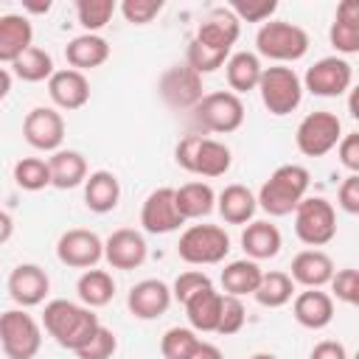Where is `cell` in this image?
Returning <instances> with one entry per match:
<instances>
[{
    "instance_id": "obj_52",
    "label": "cell",
    "mask_w": 359,
    "mask_h": 359,
    "mask_svg": "<svg viewBox=\"0 0 359 359\" xmlns=\"http://www.w3.org/2000/svg\"><path fill=\"white\" fill-rule=\"evenodd\" d=\"M11 93V73L6 67H0V101Z\"/></svg>"
},
{
    "instance_id": "obj_16",
    "label": "cell",
    "mask_w": 359,
    "mask_h": 359,
    "mask_svg": "<svg viewBox=\"0 0 359 359\" xmlns=\"http://www.w3.org/2000/svg\"><path fill=\"white\" fill-rule=\"evenodd\" d=\"M149 255V244L143 238V233L132 230V227H118L104 238V261L112 269H137Z\"/></svg>"
},
{
    "instance_id": "obj_2",
    "label": "cell",
    "mask_w": 359,
    "mask_h": 359,
    "mask_svg": "<svg viewBox=\"0 0 359 359\" xmlns=\"http://www.w3.org/2000/svg\"><path fill=\"white\" fill-rule=\"evenodd\" d=\"M309 182H311L309 168H303V165H297V163L278 165V168L269 174V180L261 185L255 202H258V208L266 210L269 216H289V213H294V208L306 199Z\"/></svg>"
},
{
    "instance_id": "obj_38",
    "label": "cell",
    "mask_w": 359,
    "mask_h": 359,
    "mask_svg": "<svg viewBox=\"0 0 359 359\" xmlns=\"http://www.w3.org/2000/svg\"><path fill=\"white\" fill-rule=\"evenodd\" d=\"M14 182L22 191H42L50 185V168L42 157H22L14 163Z\"/></svg>"
},
{
    "instance_id": "obj_3",
    "label": "cell",
    "mask_w": 359,
    "mask_h": 359,
    "mask_svg": "<svg viewBox=\"0 0 359 359\" xmlns=\"http://www.w3.org/2000/svg\"><path fill=\"white\" fill-rule=\"evenodd\" d=\"M174 160L180 168H185L188 174H199V177H222L230 171L233 163V151L230 146H224L222 140L205 137V135H185L177 149H174Z\"/></svg>"
},
{
    "instance_id": "obj_11",
    "label": "cell",
    "mask_w": 359,
    "mask_h": 359,
    "mask_svg": "<svg viewBox=\"0 0 359 359\" xmlns=\"http://www.w3.org/2000/svg\"><path fill=\"white\" fill-rule=\"evenodd\" d=\"M351 81H353V67H351L348 59H342V56H323V59H317L306 70L300 84L311 95L337 98V95L351 90Z\"/></svg>"
},
{
    "instance_id": "obj_33",
    "label": "cell",
    "mask_w": 359,
    "mask_h": 359,
    "mask_svg": "<svg viewBox=\"0 0 359 359\" xmlns=\"http://www.w3.org/2000/svg\"><path fill=\"white\" fill-rule=\"evenodd\" d=\"M76 294L79 303L87 309H101L115 297V280L107 269H84L81 278L76 280Z\"/></svg>"
},
{
    "instance_id": "obj_8",
    "label": "cell",
    "mask_w": 359,
    "mask_h": 359,
    "mask_svg": "<svg viewBox=\"0 0 359 359\" xmlns=\"http://www.w3.org/2000/svg\"><path fill=\"white\" fill-rule=\"evenodd\" d=\"M0 348L8 359H34L42 348V325L25 309L0 314Z\"/></svg>"
},
{
    "instance_id": "obj_30",
    "label": "cell",
    "mask_w": 359,
    "mask_h": 359,
    "mask_svg": "<svg viewBox=\"0 0 359 359\" xmlns=\"http://www.w3.org/2000/svg\"><path fill=\"white\" fill-rule=\"evenodd\" d=\"M261 73H264L261 59H258L255 53H250V50H236V53H230L227 62H224V76H227L230 93H236V95L255 90Z\"/></svg>"
},
{
    "instance_id": "obj_34",
    "label": "cell",
    "mask_w": 359,
    "mask_h": 359,
    "mask_svg": "<svg viewBox=\"0 0 359 359\" xmlns=\"http://www.w3.org/2000/svg\"><path fill=\"white\" fill-rule=\"evenodd\" d=\"M261 275H264V269L258 266V261L238 258V261H230V264L222 269V286H224L227 294L244 297V294H252V292L258 289Z\"/></svg>"
},
{
    "instance_id": "obj_22",
    "label": "cell",
    "mask_w": 359,
    "mask_h": 359,
    "mask_svg": "<svg viewBox=\"0 0 359 359\" xmlns=\"http://www.w3.org/2000/svg\"><path fill=\"white\" fill-rule=\"evenodd\" d=\"M289 269H292L289 278L294 283L306 286V289H323L331 280V275L337 272L331 255L323 252V250H303V252H297L292 258V266Z\"/></svg>"
},
{
    "instance_id": "obj_7",
    "label": "cell",
    "mask_w": 359,
    "mask_h": 359,
    "mask_svg": "<svg viewBox=\"0 0 359 359\" xmlns=\"http://www.w3.org/2000/svg\"><path fill=\"white\" fill-rule=\"evenodd\" d=\"M261 93V104L266 107L269 115H289L300 107L303 101V84H300V76L286 67V65H275V67H264L261 79H258V87Z\"/></svg>"
},
{
    "instance_id": "obj_48",
    "label": "cell",
    "mask_w": 359,
    "mask_h": 359,
    "mask_svg": "<svg viewBox=\"0 0 359 359\" xmlns=\"http://www.w3.org/2000/svg\"><path fill=\"white\" fill-rule=\"evenodd\" d=\"M337 202L345 213L356 216L359 213V174H348L342 185L337 188Z\"/></svg>"
},
{
    "instance_id": "obj_12",
    "label": "cell",
    "mask_w": 359,
    "mask_h": 359,
    "mask_svg": "<svg viewBox=\"0 0 359 359\" xmlns=\"http://www.w3.org/2000/svg\"><path fill=\"white\" fill-rule=\"evenodd\" d=\"M157 93L171 109H194L199 104V98L205 95L202 76L194 73L188 65H171L163 70V76L157 81Z\"/></svg>"
},
{
    "instance_id": "obj_18",
    "label": "cell",
    "mask_w": 359,
    "mask_h": 359,
    "mask_svg": "<svg viewBox=\"0 0 359 359\" xmlns=\"http://www.w3.org/2000/svg\"><path fill=\"white\" fill-rule=\"evenodd\" d=\"M171 286L157 280V278H146L140 283H135L126 294V306L132 311V317L137 320H157L168 311L171 306Z\"/></svg>"
},
{
    "instance_id": "obj_25",
    "label": "cell",
    "mask_w": 359,
    "mask_h": 359,
    "mask_svg": "<svg viewBox=\"0 0 359 359\" xmlns=\"http://www.w3.org/2000/svg\"><path fill=\"white\" fill-rule=\"evenodd\" d=\"M65 59L79 73L93 70V67H101L109 59V42L104 36H98V34H79V36H73L67 42Z\"/></svg>"
},
{
    "instance_id": "obj_53",
    "label": "cell",
    "mask_w": 359,
    "mask_h": 359,
    "mask_svg": "<svg viewBox=\"0 0 359 359\" xmlns=\"http://www.w3.org/2000/svg\"><path fill=\"white\" fill-rule=\"evenodd\" d=\"M25 11H34V14H48L50 11V3H25Z\"/></svg>"
},
{
    "instance_id": "obj_4",
    "label": "cell",
    "mask_w": 359,
    "mask_h": 359,
    "mask_svg": "<svg viewBox=\"0 0 359 359\" xmlns=\"http://www.w3.org/2000/svg\"><path fill=\"white\" fill-rule=\"evenodd\" d=\"M255 56H266L278 65L297 62L309 53V34L297 22L286 20H269L255 34Z\"/></svg>"
},
{
    "instance_id": "obj_10",
    "label": "cell",
    "mask_w": 359,
    "mask_h": 359,
    "mask_svg": "<svg viewBox=\"0 0 359 359\" xmlns=\"http://www.w3.org/2000/svg\"><path fill=\"white\" fill-rule=\"evenodd\" d=\"M339 137H342V121L328 109L309 112L294 132V143L306 157H325L331 149H337Z\"/></svg>"
},
{
    "instance_id": "obj_42",
    "label": "cell",
    "mask_w": 359,
    "mask_h": 359,
    "mask_svg": "<svg viewBox=\"0 0 359 359\" xmlns=\"http://www.w3.org/2000/svg\"><path fill=\"white\" fill-rule=\"evenodd\" d=\"M244 320H247V309L241 303V297H233V294H222V314H219V325H216V334L222 337H233L244 328Z\"/></svg>"
},
{
    "instance_id": "obj_26",
    "label": "cell",
    "mask_w": 359,
    "mask_h": 359,
    "mask_svg": "<svg viewBox=\"0 0 359 359\" xmlns=\"http://www.w3.org/2000/svg\"><path fill=\"white\" fill-rule=\"evenodd\" d=\"M48 168H50V185L59 188V191L79 188L87 180V160L76 149H59V151H53L48 157Z\"/></svg>"
},
{
    "instance_id": "obj_28",
    "label": "cell",
    "mask_w": 359,
    "mask_h": 359,
    "mask_svg": "<svg viewBox=\"0 0 359 359\" xmlns=\"http://www.w3.org/2000/svg\"><path fill=\"white\" fill-rule=\"evenodd\" d=\"M241 247L247 252L250 261H266V258H275L283 247V238H280V230L266 222V219H258V222H250L241 233Z\"/></svg>"
},
{
    "instance_id": "obj_19",
    "label": "cell",
    "mask_w": 359,
    "mask_h": 359,
    "mask_svg": "<svg viewBox=\"0 0 359 359\" xmlns=\"http://www.w3.org/2000/svg\"><path fill=\"white\" fill-rule=\"evenodd\" d=\"M48 95L59 109L73 112L90 101V81L84 73L73 67H62V70H53V76L48 79Z\"/></svg>"
},
{
    "instance_id": "obj_14",
    "label": "cell",
    "mask_w": 359,
    "mask_h": 359,
    "mask_svg": "<svg viewBox=\"0 0 359 359\" xmlns=\"http://www.w3.org/2000/svg\"><path fill=\"white\" fill-rule=\"evenodd\" d=\"M22 137L39 151H59L65 140V118L53 107H34L22 121Z\"/></svg>"
},
{
    "instance_id": "obj_21",
    "label": "cell",
    "mask_w": 359,
    "mask_h": 359,
    "mask_svg": "<svg viewBox=\"0 0 359 359\" xmlns=\"http://www.w3.org/2000/svg\"><path fill=\"white\" fill-rule=\"evenodd\" d=\"M292 314L303 328L320 331L334 320V297L323 289H303L292 300Z\"/></svg>"
},
{
    "instance_id": "obj_51",
    "label": "cell",
    "mask_w": 359,
    "mask_h": 359,
    "mask_svg": "<svg viewBox=\"0 0 359 359\" xmlns=\"http://www.w3.org/2000/svg\"><path fill=\"white\" fill-rule=\"evenodd\" d=\"M14 236V219L0 208V244H6Z\"/></svg>"
},
{
    "instance_id": "obj_39",
    "label": "cell",
    "mask_w": 359,
    "mask_h": 359,
    "mask_svg": "<svg viewBox=\"0 0 359 359\" xmlns=\"http://www.w3.org/2000/svg\"><path fill=\"white\" fill-rule=\"evenodd\" d=\"M199 337L194 328H182V325H174L163 334L160 339V353L163 359H191V353L199 348Z\"/></svg>"
},
{
    "instance_id": "obj_6",
    "label": "cell",
    "mask_w": 359,
    "mask_h": 359,
    "mask_svg": "<svg viewBox=\"0 0 359 359\" xmlns=\"http://www.w3.org/2000/svg\"><path fill=\"white\" fill-rule=\"evenodd\" d=\"M194 112V123L202 132H216V135H230L244 123V101L241 95L230 93V90H216V93H205L199 98V104L191 109Z\"/></svg>"
},
{
    "instance_id": "obj_31",
    "label": "cell",
    "mask_w": 359,
    "mask_h": 359,
    "mask_svg": "<svg viewBox=\"0 0 359 359\" xmlns=\"http://www.w3.org/2000/svg\"><path fill=\"white\" fill-rule=\"evenodd\" d=\"M219 314H222V292H216L213 286L196 292V294L185 303V317H188V325H191L194 331H202V334L216 331Z\"/></svg>"
},
{
    "instance_id": "obj_9",
    "label": "cell",
    "mask_w": 359,
    "mask_h": 359,
    "mask_svg": "<svg viewBox=\"0 0 359 359\" xmlns=\"http://www.w3.org/2000/svg\"><path fill=\"white\" fill-rule=\"evenodd\" d=\"M294 236L311 250L325 247L337 236V210H334V205L323 196H306L294 208Z\"/></svg>"
},
{
    "instance_id": "obj_35",
    "label": "cell",
    "mask_w": 359,
    "mask_h": 359,
    "mask_svg": "<svg viewBox=\"0 0 359 359\" xmlns=\"http://www.w3.org/2000/svg\"><path fill=\"white\" fill-rule=\"evenodd\" d=\"M294 294V280L289 278V272L283 269H269L261 275V283L258 289L252 292V297L264 306V309H280L292 300Z\"/></svg>"
},
{
    "instance_id": "obj_1",
    "label": "cell",
    "mask_w": 359,
    "mask_h": 359,
    "mask_svg": "<svg viewBox=\"0 0 359 359\" xmlns=\"http://www.w3.org/2000/svg\"><path fill=\"white\" fill-rule=\"evenodd\" d=\"M98 325H101L98 314L93 309L81 306V303H73V300H65V297H56V300L45 303L42 328L48 331V337H53L56 345H62L73 353L93 339Z\"/></svg>"
},
{
    "instance_id": "obj_50",
    "label": "cell",
    "mask_w": 359,
    "mask_h": 359,
    "mask_svg": "<svg viewBox=\"0 0 359 359\" xmlns=\"http://www.w3.org/2000/svg\"><path fill=\"white\" fill-rule=\"evenodd\" d=\"M191 359H224V356H222V351H219L216 345H210V342H199V348L191 353Z\"/></svg>"
},
{
    "instance_id": "obj_44",
    "label": "cell",
    "mask_w": 359,
    "mask_h": 359,
    "mask_svg": "<svg viewBox=\"0 0 359 359\" xmlns=\"http://www.w3.org/2000/svg\"><path fill=\"white\" fill-rule=\"evenodd\" d=\"M208 286H213V283H210V278H208L205 272L188 269V272H180V275H177V280H174V286H171V297L185 306L196 292H202V289H208Z\"/></svg>"
},
{
    "instance_id": "obj_24",
    "label": "cell",
    "mask_w": 359,
    "mask_h": 359,
    "mask_svg": "<svg viewBox=\"0 0 359 359\" xmlns=\"http://www.w3.org/2000/svg\"><path fill=\"white\" fill-rule=\"evenodd\" d=\"M328 39H331L334 50L342 56H351L359 50V3L356 0H342L337 6Z\"/></svg>"
},
{
    "instance_id": "obj_15",
    "label": "cell",
    "mask_w": 359,
    "mask_h": 359,
    "mask_svg": "<svg viewBox=\"0 0 359 359\" xmlns=\"http://www.w3.org/2000/svg\"><path fill=\"white\" fill-rule=\"evenodd\" d=\"M140 224L151 236H165V233H174V230H180L185 224V219L180 216L177 202H174V188H154L143 199Z\"/></svg>"
},
{
    "instance_id": "obj_46",
    "label": "cell",
    "mask_w": 359,
    "mask_h": 359,
    "mask_svg": "<svg viewBox=\"0 0 359 359\" xmlns=\"http://www.w3.org/2000/svg\"><path fill=\"white\" fill-rule=\"evenodd\" d=\"M118 8H121V14H123L126 22L146 25V22H151L163 11V0H123Z\"/></svg>"
},
{
    "instance_id": "obj_27",
    "label": "cell",
    "mask_w": 359,
    "mask_h": 359,
    "mask_svg": "<svg viewBox=\"0 0 359 359\" xmlns=\"http://www.w3.org/2000/svg\"><path fill=\"white\" fill-rule=\"evenodd\" d=\"M121 202V182L112 171L98 168L84 180V205L93 213H109Z\"/></svg>"
},
{
    "instance_id": "obj_47",
    "label": "cell",
    "mask_w": 359,
    "mask_h": 359,
    "mask_svg": "<svg viewBox=\"0 0 359 359\" xmlns=\"http://www.w3.org/2000/svg\"><path fill=\"white\" fill-rule=\"evenodd\" d=\"M337 154H339V163L351 174H359V132L342 135L339 143H337Z\"/></svg>"
},
{
    "instance_id": "obj_5",
    "label": "cell",
    "mask_w": 359,
    "mask_h": 359,
    "mask_svg": "<svg viewBox=\"0 0 359 359\" xmlns=\"http://www.w3.org/2000/svg\"><path fill=\"white\" fill-rule=\"evenodd\" d=\"M230 252V236L219 224H191L182 230L177 255L191 266L222 264Z\"/></svg>"
},
{
    "instance_id": "obj_40",
    "label": "cell",
    "mask_w": 359,
    "mask_h": 359,
    "mask_svg": "<svg viewBox=\"0 0 359 359\" xmlns=\"http://www.w3.org/2000/svg\"><path fill=\"white\" fill-rule=\"evenodd\" d=\"M227 56H230V53L213 50V48H208V45L191 39V42H188V50H185V65H188L194 73L205 76V73H216V70L227 62Z\"/></svg>"
},
{
    "instance_id": "obj_54",
    "label": "cell",
    "mask_w": 359,
    "mask_h": 359,
    "mask_svg": "<svg viewBox=\"0 0 359 359\" xmlns=\"http://www.w3.org/2000/svg\"><path fill=\"white\" fill-rule=\"evenodd\" d=\"M250 359H278L275 353H266V351H261V353H252Z\"/></svg>"
},
{
    "instance_id": "obj_17",
    "label": "cell",
    "mask_w": 359,
    "mask_h": 359,
    "mask_svg": "<svg viewBox=\"0 0 359 359\" xmlns=\"http://www.w3.org/2000/svg\"><path fill=\"white\" fill-rule=\"evenodd\" d=\"M8 297L17 303V309L39 306L50 292V278L39 264H17L6 280Z\"/></svg>"
},
{
    "instance_id": "obj_43",
    "label": "cell",
    "mask_w": 359,
    "mask_h": 359,
    "mask_svg": "<svg viewBox=\"0 0 359 359\" xmlns=\"http://www.w3.org/2000/svg\"><path fill=\"white\" fill-rule=\"evenodd\" d=\"M118 351V337L112 328L98 325V331L93 334V339L76 351L79 359H112V353Z\"/></svg>"
},
{
    "instance_id": "obj_41",
    "label": "cell",
    "mask_w": 359,
    "mask_h": 359,
    "mask_svg": "<svg viewBox=\"0 0 359 359\" xmlns=\"http://www.w3.org/2000/svg\"><path fill=\"white\" fill-rule=\"evenodd\" d=\"M238 22H269V17L278 11V0H233L227 6Z\"/></svg>"
},
{
    "instance_id": "obj_23",
    "label": "cell",
    "mask_w": 359,
    "mask_h": 359,
    "mask_svg": "<svg viewBox=\"0 0 359 359\" xmlns=\"http://www.w3.org/2000/svg\"><path fill=\"white\" fill-rule=\"evenodd\" d=\"M34 45V25L25 14H3L0 17V65L14 62Z\"/></svg>"
},
{
    "instance_id": "obj_45",
    "label": "cell",
    "mask_w": 359,
    "mask_h": 359,
    "mask_svg": "<svg viewBox=\"0 0 359 359\" xmlns=\"http://www.w3.org/2000/svg\"><path fill=\"white\" fill-rule=\"evenodd\" d=\"M331 292H334V297L337 300H342V303H348V306H356L359 303V272L356 269H339V272H334L331 275Z\"/></svg>"
},
{
    "instance_id": "obj_29",
    "label": "cell",
    "mask_w": 359,
    "mask_h": 359,
    "mask_svg": "<svg viewBox=\"0 0 359 359\" xmlns=\"http://www.w3.org/2000/svg\"><path fill=\"white\" fill-rule=\"evenodd\" d=\"M216 210L227 224H247V222H252L258 202L247 185L233 182V185H224L222 194L216 196Z\"/></svg>"
},
{
    "instance_id": "obj_32",
    "label": "cell",
    "mask_w": 359,
    "mask_h": 359,
    "mask_svg": "<svg viewBox=\"0 0 359 359\" xmlns=\"http://www.w3.org/2000/svg\"><path fill=\"white\" fill-rule=\"evenodd\" d=\"M174 202H177V210L185 222L188 219H205L216 208V194L208 182H185V185L174 188Z\"/></svg>"
},
{
    "instance_id": "obj_20",
    "label": "cell",
    "mask_w": 359,
    "mask_h": 359,
    "mask_svg": "<svg viewBox=\"0 0 359 359\" xmlns=\"http://www.w3.org/2000/svg\"><path fill=\"white\" fill-rule=\"evenodd\" d=\"M238 34H241V22L233 17V11L230 8H213L199 22L194 39L202 42V45H208V48H213V50L230 53L233 45H236V39H238Z\"/></svg>"
},
{
    "instance_id": "obj_49",
    "label": "cell",
    "mask_w": 359,
    "mask_h": 359,
    "mask_svg": "<svg viewBox=\"0 0 359 359\" xmlns=\"http://www.w3.org/2000/svg\"><path fill=\"white\" fill-rule=\"evenodd\" d=\"M309 359H348V351H345V345L337 342V339H323V342H317V345L311 348Z\"/></svg>"
},
{
    "instance_id": "obj_13",
    "label": "cell",
    "mask_w": 359,
    "mask_h": 359,
    "mask_svg": "<svg viewBox=\"0 0 359 359\" xmlns=\"http://www.w3.org/2000/svg\"><path fill=\"white\" fill-rule=\"evenodd\" d=\"M56 258L73 269H93L104 258V241L98 238V233L84 227L65 230L56 241Z\"/></svg>"
},
{
    "instance_id": "obj_37",
    "label": "cell",
    "mask_w": 359,
    "mask_h": 359,
    "mask_svg": "<svg viewBox=\"0 0 359 359\" xmlns=\"http://www.w3.org/2000/svg\"><path fill=\"white\" fill-rule=\"evenodd\" d=\"M115 11H118L115 0H79L76 3V17L84 34H98L112 20Z\"/></svg>"
},
{
    "instance_id": "obj_36",
    "label": "cell",
    "mask_w": 359,
    "mask_h": 359,
    "mask_svg": "<svg viewBox=\"0 0 359 359\" xmlns=\"http://www.w3.org/2000/svg\"><path fill=\"white\" fill-rule=\"evenodd\" d=\"M11 70H14L17 79H22V81H28V84H36V81H45V79L53 76V59H50L48 50L31 45L22 56H17V59L11 62Z\"/></svg>"
}]
</instances>
